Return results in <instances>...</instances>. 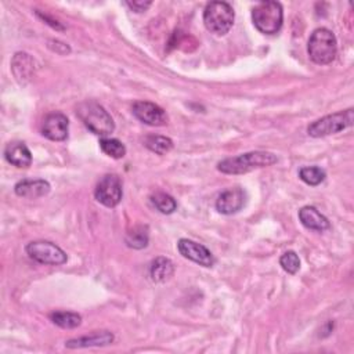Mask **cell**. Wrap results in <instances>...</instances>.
<instances>
[{"instance_id":"cell-1","label":"cell","mask_w":354,"mask_h":354,"mask_svg":"<svg viewBox=\"0 0 354 354\" xmlns=\"http://www.w3.org/2000/svg\"><path fill=\"white\" fill-rule=\"evenodd\" d=\"M279 158L273 152L252 151L238 156H231L217 163V170L224 174H245L259 167H268L277 163Z\"/></svg>"},{"instance_id":"cell-2","label":"cell","mask_w":354,"mask_h":354,"mask_svg":"<svg viewBox=\"0 0 354 354\" xmlns=\"http://www.w3.org/2000/svg\"><path fill=\"white\" fill-rule=\"evenodd\" d=\"M76 115L92 133L106 137L115 130V123L108 111L96 102L87 100L76 107Z\"/></svg>"},{"instance_id":"cell-3","label":"cell","mask_w":354,"mask_h":354,"mask_svg":"<svg viewBox=\"0 0 354 354\" xmlns=\"http://www.w3.org/2000/svg\"><path fill=\"white\" fill-rule=\"evenodd\" d=\"M252 21L256 30L264 35H276L284 24V10L281 3L268 0L257 3L252 10Z\"/></svg>"},{"instance_id":"cell-4","label":"cell","mask_w":354,"mask_h":354,"mask_svg":"<svg viewBox=\"0 0 354 354\" xmlns=\"http://www.w3.org/2000/svg\"><path fill=\"white\" fill-rule=\"evenodd\" d=\"M307 53L314 64H331L338 53V42L335 34L327 28L316 30L309 39Z\"/></svg>"},{"instance_id":"cell-5","label":"cell","mask_w":354,"mask_h":354,"mask_svg":"<svg viewBox=\"0 0 354 354\" xmlns=\"http://www.w3.org/2000/svg\"><path fill=\"white\" fill-rule=\"evenodd\" d=\"M234 9L226 2H211L204 10V24L206 30L216 36L228 34L234 25Z\"/></svg>"},{"instance_id":"cell-6","label":"cell","mask_w":354,"mask_h":354,"mask_svg":"<svg viewBox=\"0 0 354 354\" xmlns=\"http://www.w3.org/2000/svg\"><path fill=\"white\" fill-rule=\"evenodd\" d=\"M353 118H354L353 108H349L346 111H339V113L327 115V117L313 122L307 128V133H309V136L316 137V139L336 134V133L353 126Z\"/></svg>"},{"instance_id":"cell-7","label":"cell","mask_w":354,"mask_h":354,"mask_svg":"<svg viewBox=\"0 0 354 354\" xmlns=\"http://www.w3.org/2000/svg\"><path fill=\"white\" fill-rule=\"evenodd\" d=\"M27 255L36 263L47 266H61L67 263V253L50 241H32L25 246Z\"/></svg>"},{"instance_id":"cell-8","label":"cell","mask_w":354,"mask_h":354,"mask_svg":"<svg viewBox=\"0 0 354 354\" xmlns=\"http://www.w3.org/2000/svg\"><path fill=\"white\" fill-rule=\"evenodd\" d=\"M122 182L117 174H106L102 177L95 190V198L97 202L107 208H115L122 201Z\"/></svg>"},{"instance_id":"cell-9","label":"cell","mask_w":354,"mask_h":354,"mask_svg":"<svg viewBox=\"0 0 354 354\" xmlns=\"http://www.w3.org/2000/svg\"><path fill=\"white\" fill-rule=\"evenodd\" d=\"M177 249H179V252L183 257H186L200 266H204V268H212V266L215 264V256L202 244H198V242L187 239V238H182L179 242H177Z\"/></svg>"},{"instance_id":"cell-10","label":"cell","mask_w":354,"mask_h":354,"mask_svg":"<svg viewBox=\"0 0 354 354\" xmlns=\"http://www.w3.org/2000/svg\"><path fill=\"white\" fill-rule=\"evenodd\" d=\"M133 115L148 126H165L167 115L163 108L151 102H136L133 104Z\"/></svg>"},{"instance_id":"cell-11","label":"cell","mask_w":354,"mask_h":354,"mask_svg":"<svg viewBox=\"0 0 354 354\" xmlns=\"http://www.w3.org/2000/svg\"><path fill=\"white\" fill-rule=\"evenodd\" d=\"M69 122L62 113L49 114L42 125V134L51 141H64L68 137Z\"/></svg>"},{"instance_id":"cell-12","label":"cell","mask_w":354,"mask_h":354,"mask_svg":"<svg viewBox=\"0 0 354 354\" xmlns=\"http://www.w3.org/2000/svg\"><path fill=\"white\" fill-rule=\"evenodd\" d=\"M245 202H246V193L239 187H234L223 191L217 197L216 209L222 215L230 216L239 212L245 206Z\"/></svg>"},{"instance_id":"cell-13","label":"cell","mask_w":354,"mask_h":354,"mask_svg":"<svg viewBox=\"0 0 354 354\" xmlns=\"http://www.w3.org/2000/svg\"><path fill=\"white\" fill-rule=\"evenodd\" d=\"M115 340V336L110 331H96L91 335L69 339L65 342L68 349H84V347H102L108 346Z\"/></svg>"},{"instance_id":"cell-14","label":"cell","mask_w":354,"mask_h":354,"mask_svg":"<svg viewBox=\"0 0 354 354\" xmlns=\"http://www.w3.org/2000/svg\"><path fill=\"white\" fill-rule=\"evenodd\" d=\"M50 185L49 182L43 180V179H24L21 182H19L14 186V191L19 197L23 198H28V200H35V198H40L45 197L50 193Z\"/></svg>"},{"instance_id":"cell-15","label":"cell","mask_w":354,"mask_h":354,"mask_svg":"<svg viewBox=\"0 0 354 354\" xmlns=\"http://www.w3.org/2000/svg\"><path fill=\"white\" fill-rule=\"evenodd\" d=\"M6 161L16 167H28L32 163V154L30 148L21 141L9 143L5 148Z\"/></svg>"},{"instance_id":"cell-16","label":"cell","mask_w":354,"mask_h":354,"mask_svg":"<svg viewBox=\"0 0 354 354\" xmlns=\"http://www.w3.org/2000/svg\"><path fill=\"white\" fill-rule=\"evenodd\" d=\"M300 223L313 231H325L329 228V220L314 206H303L299 211Z\"/></svg>"},{"instance_id":"cell-17","label":"cell","mask_w":354,"mask_h":354,"mask_svg":"<svg viewBox=\"0 0 354 354\" xmlns=\"http://www.w3.org/2000/svg\"><path fill=\"white\" fill-rule=\"evenodd\" d=\"M34 65H35V61L30 54L17 53L12 61V69L16 79L20 83H25L27 80H30L34 72Z\"/></svg>"},{"instance_id":"cell-18","label":"cell","mask_w":354,"mask_h":354,"mask_svg":"<svg viewBox=\"0 0 354 354\" xmlns=\"http://www.w3.org/2000/svg\"><path fill=\"white\" fill-rule=\"evenodd\" d=\"M174 273V264L167 257H156L150 269V274L152 281L155 283H165L167 281Z\"/></svg>"},{"instance_id":"cell-19","label":"cell","mask_w":354,"mask_h":354,"mask_svg":"<svg viewBox=\"0 0 354 354\" xmlns=\"http://www.w3.org/2000/svg\"><path fill=\"white\" fill-rule=\"evenodd\" d=\"M53 324L62 329H73L82 324V317L73 311H56L50 314Z\"/></svg>"},{"instance_id":"cell-20","label":"cell","mask_w":354,"mask_h":354,"mask_svg":"<svg viewBox=\"0 0 354 354\" xmlns=\"http://www.w3.org/2000/svg\"><path fill=\"white\" fill-rule=\"evenodd\" d=\"M144 145L158 154V155H165L167 154L169 151H172L173 148V141L169 139V137H165V136H158V134H150L144 139Z\"/></svg>"},{"instance_id":"cell-21","label":"cell","mask_w":354,"mask_h":354,"mask_svg":"<svg viewBox=\"0 0 354 354\" xmlns=\"http://www.w3.org/2000/svg\"><path fill=\"white\" fill-rule=\"evenodd\" d=\"M148 227L147 226H136L132 231L126 234V244L133 249H143L148 245Z\"/></svg>"},{"instance_id":"cell-22","label":"cell","mask_w":354,"mask_h":354,"mask_svg":"<svg viewBox=\"0 0 354 354\" xmlns=\"http://www.w3.org/2000/svg\"><path fill=\"white\" fill-rule=\"evenodd\" d=\"M299 177L307 186H320L325 180V172L318 166H305L299 170Z\"/></svg>"},{"instance_id":"cell-23","label":"cell","mask_w":354,"mask_h":354,"mask_svg":"<svg viewBox=\"0 0 354 354\" xmlns=\"http://www.w3.org/2000/svg\"><path fill=\"white\" fill-rule=\"evenodd\" d=\"M100 148L107 156H111L114 159H121L126 155V147L118 139H102Z\"/></svg>"},{"instance_id":"cell-24","label":"cell","mask_w":354,"mask_h":354,"mask_svg":"<svg viewBox=\"0 0 354 354\" xmlns=\"http://www.w3.org/2000/svg\"><path fill=\"white\" fill-rule=\"evenodd\" d=\"M154 206L163 215H172L177 209L176 200L166 193H155L151 197Z\"/></svg>"},{"instance_id":"cell-25","label":"cell","mask_w":354,"mask_h":354,"mask_svg":"<svg viewBox=\"0 0 354 354\" xmlns=\"http://www.w3.org/2000/svg\"><path fill=\"white\" fill-rule=\"evenodd\" d=\"M280 264L288 274H296L300 269V259L296 252L288 250L280 257Z\"/></svg>"},{"instance_id":"cell-26","label":"cell","mask_w":354,"mask_h":354,"mask_svg":"<svg viewBox=\"0 0 354 354\" xmlns=\"http://www.w3.org/2000/svg\"><path fill=\"white\" fill-rule=\"evenodd\" d=\"M49 49H51L53 51L58 53V54H69L71 53V47L60 40H49Z\"/></svg>"},{"instance_id":"cell-27","label":"cell","mask_w":354,"mask_h":354,"mask_svg":"<svg viewBox=\"0 0 354 354\" xmlns=\"http://www.w3.org/2000/svg\"><path fill=\"white\" fill-rule=\"evenodd\" d=\"M125 5L134 13H144L151 8L152 2H137L136 0V2H126Z\"/></svg>"},{"instance_id":"cell-28","label":"cell","mask_w":354,"mask_h":354,"mask_svg":"<svg viewBox=\"0 0 354 354\" xmlns=\"http://www.w3.org/2000/svg\"><path fill=\"white\" fill-rule=\"evenodd\" d=\"M38 14V17H40L46 24H49L51 28H54V30H57V31H64V27H61V24L57 21V20H53V19H50L49 16H46V14H42V13H36Z\"/></svg>"}]
</instances>
